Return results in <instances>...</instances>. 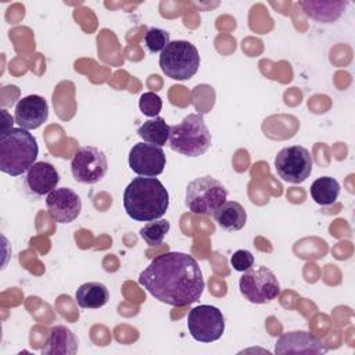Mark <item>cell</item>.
Instances as JSON below:
<instances>
[{"mask_svg": "<svg viewBox=\"0 0 355 355\" xmlns=\"http://www.w3.org/2000/svg\"><path fill=\"white\" fill-rule=\"evenodd\" d=\"M298 6L304 12L315 21L330 24L337 21L344 12L348 1H300Z\"/></svg>", "mask_w": 355, "mask_h": 355, "instance_id": "obj_17", "label": "cell"}, {"mask_svg": "<svg viewBox=\"0 0 355 355\" xmlns=\"http://www.w3.org/2000/svg\"><path fill=\"white\" fill-rule=\"evenodd\" d=\"M313 161L311 153L302 146L282 148L275 158V169L280 179L288 183H302L312 172Z\"/></svg>", "mask_w": 355, "mask_h": 355, "instance_id": "obj_9", "label": "cell"}, {"mask_svg": "<svg viewBox=\"0 0 355 355\" xmlns=\"http://www.w3.org/2000/svg\"><path fill=\"white\" fill-rule=\"evenodd\" d=\"M241 295L252 304H268L280 295V284L266 266H255L243 272L239 280Z\"/></svg>", "mask_w": 355, "mask_h": 355, "instance_id": "obj_7", "label": "cell"}, {"mask_svg": "<svg viewBox=\"0 0 355 355\" xmlns=\"http://www.w3.org/2000/svg\"><path fill=\"white\" fill-rule=\"evenodd\" d=\"M187 329L190 336L200 343H214L225 331V318L219 308L212 305H198L187 315Z\"/></svg>", "mask_w": 355, "mask_h": 355, "instance_id": "obj_8", "label": "cell"}, {"mask_svg": "<svg viewBox=\"0 0 355 355\" xmlns=\"http://www.w3.org/2000/svg\"><path fill=\"white\" fill-rule=\"evenodd\" d=\"M76 302L83 309H97L104 306L110 300V291L100 282H87L79 286L75 293Z\"/></svg>", "mask_w": 355, "mask_h": 355, "instance_id": "obj_19", "label": "cell"}, {"mask_svg": "<svg viewBox=\"0 0 355 355\" xmlns=\"http://www.w3.org/2000/svg\"><path fill=\"white\" fill-rule=\"evenodd\" d=\"M276 354H326L327 347L313 334L302 330L283 333L276 344Z\"/></svg>", "mask_w": 355, "mask_h": 355, "instance_id": "obj_14", "label": "cell"}, {"mask_svg": "<svg viewBox=\"0 0 355 355\" xmlns=\"http://www.w3.org/2000/svg\"><path fill=\"white\" fill-rule=\"evenodd\" d=\"M78 338L67 326H54L49 331L47 341L42 348L43 355H75Z\"/></svg>", "mask_w": 355, "mask_h": 355, "instance_id": "obj_16", "label": "cell"}, {"mask_svg": "<svg viewBox=\"0 0 355 355\" xmlns=\"http://www.w3.org/2000/svg\"><path fill=\"white\" fill-rule=\"evenodd\" d=\"M39 146L32 133L22 128H12L0 135V171L12 178L31 169L36 162Z\"/></svg>", "mask_w": 355, "mask_h": 355, "instance_id": "obj_3", "label": "cell"}, {"mask_svg": "<svg viewBox=\"0 0 355 355\" xmlns=\"http://www.w3.org/2000/svg\"><path fill=\"white\" fill-rule=\"evenodd\" d=\"M169 207V194L157 178L137 176L123 191V208L137 222L161 219Z\"/></svg>", "mask_w": 355, "mask_h": 355, "instance_id": "obj_2", "label": "cell"}, {"mask_svg": "<svg viewBox=\"0 0 355 355\" xmlns=\"http://www.w3.org/2000/svg\"><path fill=\"white\" fill-rule=\"evenodd\" d=\"M49 118V104L39 94L22 97L15 105L14 119L19 128L32 130L42 126Z\"/></svg>", "mask_w": 355, "mask_h": 355, "instance_id": "obj_13", "label": "cell"}, {"mask_svg": "<svg viewBox=\"0 0 355 355\" xmlns=\"http://www.w3.org/2000/svg\"><path fill=\"white\" fill-rule=\"evenodd\" d=\"M137 135L150 144L165 146L169 137V125L165 122L162 116H155L153 119L146 121L139 129Z\"/></svg>", "mask_w": 355, "mask_h": 355, "instance_id": "obj_21", "label": "cell"}, {"mask_svg": "<svg viewBox=\"0 0 355 355\" xmlns=\"http://www.w3.org/2000/svg\"><path fill=\"white\" fill-rule=\"evenodd\" d=\"M312 200L319 205H331L337 201L340 194V184L331 176L318 178L309 189Z\"/></svg>", "mask_w": 355, "mask_h": 355, "instance_id": "obj_20", "label": "cell"}, {"mask_svg": "<svg viewBox=\"0 0 355 355\" xmlns=\"http://www.w3.org/2000/svg\"><path fill=\"white\" fill-rule=\"evenodd\" d=\"M169 42V33L161 28H150L144 35V44L150 53H162Z\"/></svg>", "mask_w": 355, "mask_h": 355, "instance_id": "obj_23", "label": "cell"}, {"mask_svg": "<svg viewBox=\"0 0 355 355\" xmlns=\"http://www.w3.org/2000/svg\"><path fill=\"white\" fill-rule=\"evenodd\" d=\"M212 215L219 227L226 232L240 230L247 222V212L237 201H225Z\"/></svg>", "mask_w": 355, "mask_h": 355, "instance_id": "obj_18", "label": "cell"}, {"mask_svg": "<svg viewBox=\"0 0 355 355\" xmlns=\"http://www.w3.org/2000/svg\"><path fill=\"white\" fill-rule=\"evenodd\" d=\"M159 67L173 80L190 79L197 73L200 67L198 50L187 40L169 42L159 55Z\"/></svg>", "mask_w": 355, "mask_h": 355, "instance_id": "obj_6", "label": "cell"}, {"mask_svg": "<svg viewBox=\"0 0 355 355\" xmlns=\"http://www.w3.org/2000/svg\"><path fill=\"white\" fill-rule=\"evenodd\" d=\"M227 198V190L218 179L207 175L191 180L186 187L184 204L196 215H212Z\"/></svg>", "mask_w": 355, "mask_h": 355, "instance_id": "obj_5", "label": "cell"}, {"mask_svg": "<svg viewBox=\"0 0 355 355\" xmlns=\"http://www.w3.org/2000/svg\"><path fill=\"white\" fill-rule=\"evenodd\" d=\"M49 216L57 223H69L75 220L82 209L80 197L68 187H58L46 197Z\"/></svg>", "mask_w": 355, "mask_h": 355, "instance_id": "obj_12", "label": "cell"}, {"mask_svg": "<svg viewBox=\"0 0 355 355\" xmlns=\"http://www.w3.org/2000/svg\"><path fill=\"white\" fill-rule=\"evenodd\" d=\"M139 108L146 116H157L162 108V100L153 92L143 93L139 98Z\"/></svg>", "mask_w": 355, "mask_h": 355, "instance_id": "obj_24", "label": "cell"}, {"mask_svg": "<svg viewBox=\"0 0 355 355\" xmlns=\"http://www.w3.org/2000/svg\"><path fill=\"white\" fill-rule=\"evenodd\" d=\"M71 171L76 182L94 184L105 176L108 161L104 151L98 147L83 146L73 154L71 159Z\"/></svg>", "mask_w": 355, "mask_h": 355, "instance_id": "obj_10", "label": "cell"}, {"mask_svg": "<svg viewBox=\"0 0 355 355\" xmlns=\"http://www.w3.org/2000/svg\"><path fill=\"white\" fill-rule=\"evenodd\" d=\"M128 162L136 175L155 178L164 172L166 157L162 147L141 141L130 148Z\"/></svg>", "mask_w": 355, "mask_h": 355, "instance_id": "obj_11", "label": "cell"}, {"mask_svg": "<svg viewBox=\"0 0 355 355\" xmlns=\"http://www.w3.org/2000/svg\"><path fill=\"white\" fill-rule=\"evenodd\" d=\"M139 283L155 300L172 306L198 301L205 287L197 259L178 251L155 257L139 275Z\"/></svg>", "mask_w": 355, "mask_h": 355, "instance_id": "obj_1", "label": "cell"}, {"mask_svg": "<svg viewBox=\"0 0 355 355\" xmlns=\"http://www.w3.org/2000/svg\"><path fill=\"white\" fill-rule=\"evenodd\" d=\"M60 175L50 162H35L26 172V184L29 190L37 196H44L57 189Z\"/></svg>", "mask_w": 355, "mask_h": 355, "instance_id": "obj_15", "label": "cell"}, {"mask_svg": "<svg viewBox=\"0 0 355 355\" xmlns=\"http://www.w3.org/2000/svg\"><path fill=\"white\" fill-rule=\"evenodd\" d=\"M169 229H171V225L166 219L150 220L140 229V237L148 245H158L164 241Z\"/></svg>", "mask_w": 355, "mask_h": 355, "instance_id": "obj_22", "label": "cell"}, {"mask_svg": "<svg viewBox=\"0 0 355 355\" xmlns=\"http://www.w3.org/2000/svg\"><path fill=\"white\" fill-rule=\"evenodd\" d=\"M230 265L237 272H245L254 266V255L248 250H237L230 257Z\"/></svg>", "mask_w": 355, "mask_h": 355, "instance_id": "obj_25", "label": "cell"}, {"mask_svg": "<svg viewBox=\"0 0 355 355\" xmlns=\"http://www.w3.org/2000/svg\"><path fill=\"white\" fill-rule=\"evenodd\" d=\"M212 143L211 132L200 114H189L182 122L169 126L168 146L186 157H200Z\"/></svg>", "mask_w": 355, "mask_h": 355, "instance_id": "obj_4", "label": "cell"}]
</instances>
